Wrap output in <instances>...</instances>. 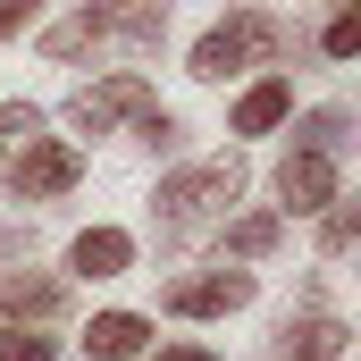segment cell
I'll use <instances>...</instances> for the list:
<instances>
[{"mask_svg":"<svg viewBox=\"0 0 361 361\" xmlns=\"http://www.w3.org/2000/svg\"><path fill=\"white\" fill-rule=\"evenodd\" d=\"M0 185H8L17 202H59V193L85 185V152H76L68 135H34V143H17V152L0 160Z\"/></svg>","mask_w":361,"mask_h":361,"instance_id":"4","label":"cell"},{"mask_svg":"<svg viewBox=\"0 0 361 361\" xmlns=\"http://www.w3.org/2000/svg\"><path fill=\"white\" fill-rule=\"evenodd\" d=\"M25 244H34V227H8V219H0V269H8V261H17Z\"/></svg>","mask_w":361,"mask_h":361,"instance_id":"22","label":"cell"},{"mask_svg":"<svg viewBox=\"0 0 361 361\" xmlns=\"http://www.w3.org/2000/svg\"><path fill=\"white\" fill-rule=\"evenodd\" d=\"M286 152H319V160H345V152H353V109H336V101H328V109H302Z\"/></svg>","mask_w":361,"mask_h":361,"instance_id":"14","label":"cell"},{"mask_svg":"<svg viewBox=\"0 0 361 361\" xmlns=\"http://www.w3.org/2000/svg\"><path fill=\"white\" fill-rule=\"evenodd\" d=\"M244 152H219V160H193V169H169V177L152 185V235H160V252H185V244H202V227H219L235 202H244Z\"/></svg>","mask_w":361,"mask_h":361,"instance_id":"1","label":"cell"},{"mask_svg":"<svg viewBox=\"0 0 361 361\" xmlns=\"http://www.w3.org/2000/svg\"><path fill=\"white\" fill-rule=\"evenodd\" d=\"M169 17H177V0H85L76 17H59V25L42 34V59H85V51H109V42L160 51Z\"/></svg>","mask_w":361,"mask_h":361,"instance_id":"3","label":"cell"},{"mask_svg":"<svg viewBox=\"0 0 361 361\" xmlns=\"http://www.w3.org/2000/svg\"><path fill=\"white\" fill-rule=\"evenodd\" d=\"M336 8H361V0H336Z\"/></svg>","mask_w":361,"mask_h":361,"instance_id":"23","label":"cell"},{"mask_svg":"<svg viewBox=\"0 0 361 361\" xmlns=\"http://www.w3.org/2000/svg\"><path fill=\"white\" fill-rule=\"evenodd\" d=\"M135 143H143L152 160H169V152H185V118H177V109H160V101H152V109L135 118Z\"/></svg>","mask_w":361,"mask_h":361,"instance_id":"15","label":"cell"},{"mask_svg":"<svg viewBox=\"0 0 361 361\" xmlns=\"http://www.w3.org/2000/svg\"><path fill=\"white\" fill-rule=\"evenodd\" d=\"M302 51V34H294V17H277V8H227L202 42H193V59H185V76L193 85H227V76H252V68H286Z\"/></svg>","mask_w":361,"mask_h":361,"instance_id":"2","label":"cell"},{"mask_svg":"<svg viewBox=\"0 0 361 361\" xmlns=\"http://www.w3.org/2000/svg\"><path fill=\"white\" fill-rule=\"evenodd\" d=\"M319 51H328V59H361V8H336V17L319 25Z\"/></svg>","mask_w":361,"mask_h":361,"instance_id":"18","label":"cell"},{"mask_svg":"<svg viewBox=\"0 0 361 361\" xmlns=\"http://www.w3.org/2000/svg\"><path fill=\"white\" fill-rule=\"evenodd\" d=\"M336 193H345V160H319V152L277 160V219H319Z\"/></svg>","mask_w":361,"mask_h":361,"instance_id":"7","label":"cell"},{"mask_svg":"<svg viewBox=\"0 0 361 361\" xmlns=\"http://www.w3.org/2000/svg\"><path fill=\"white\" fill-rule=\"evenodd\" d=\"M34 17H42V0H0V42H17Z\"/></svg>","mask_w":361,"mask_h":361,"instance_id":"20","label":"cell"},{"mask_svg":"<svg viewBox=\"0 0 361 361\" xmlns=\"http://www.w3.org/2000/svg\"><path fill=\"white\" fill-rule=\"evenodd\" d=\"M210 244H219V261H227V269H244V261H269L277 244H286V219H277V210H244V219H219V235H210Z\"/></svg>","mask_w":361,"mask_h":361,"instance_id":"11","label":"cell"},{"mask_svg":"<svg viewBox=\"0 0 361 361\" xmlns=\"http://www.w3.org/2000/svg\"><path fill=\"white\" fill-rule=\"evenodd\" d=\"M68 311V277L51 269H8L0 277V328H42Z\"/></svg>","mask_w":361,"mask_h":361,"instance_id":"9","label":"cell"},{"mask_svg":"<svg viewBox=\"0 0 361 361\" xmlns=\"http://www.w3.org/2000/svg\"><path fill=\"white\" fill-rule=\"evenodd\" d=\"M0 361H59V336H42V328H0Z\"/></svg>","mask_w":361,"mask_h":361,"instance_id":"19","label":"cell"},{"mask_svg":"<svg viewBox=\"0 0 361 361\" xmlns=\"http://www.w3.org/2000/svg\"><path fill=\"white\" fill-rule=\"evenodd\" d=\"M135 361H219L210 345H152V353H135Z\"/></svg>","mask_w":361,"mask_h":361,"instance_id":"21","label":"cell"},{"mask_svg":"<svg viewBox=\"0 0 361 361\" xmlns=\"http://www.w3.org/2000/svg\"><path fill=\"white\" fill-rule=\"evenodd\" d=\"M286 118H294V85L269 68L261 85H244V92H235V109H227V135H277Z\"/></svg>","mask_w":361,"mask_h":361,"instance_id":"10","label":"cell"},{"mask_svg":"<svg viewBox=\"0 0 361 361\" xmlns=\"http://www.w3.org/2000/svg\"><path fill=\"white\" fill-rule=\"evenodd\" d=\"M152 109V76L143 68H109V76H92V85L68 92V126L76 135H118V126H135Z\"/></svg>","mask_w":361,"mask_h":361,"instance_id":"5","label":"cell"},{"mask_svg":"<svg viewBox=\"0 0 361 361\" xmlns=\"http://www.w3.org/2000/svg\"><path fill=\"white\" fill-rule=\"evenodd\" d=\"M34 135H42V109H34V101H0V160H8L17 143H34Z\"/></svg>","mask_w":361,"mask_h":361,"instance_id":"17","label":"cell"},{"mask_svg":"<svg viewBox=\"0 0 361 361\" xmlns=\"http://www.w3.org/2000/svg\"><path fill=\"white\" fill-rule=\"evenodd\" d=\"M252 294H261V277H252V269H227V261H219V269L169 277V286H160V311H169V319H227V311H244Z\"/></svg>","mask_w":361,"mask_h":361,"instance_id":"6","label":"cell"},{"mask_svg":"<svg viewBox=\"0 0 361 361\" xmlns=\"http://www.w3.org/2000/svg\"><path fill=\"white\" fill-rule=\"evenodd\" d=\"M353 235H361V202L336 193V202L319 210V252H328V261H345V252H353Z\"/></svg>","mask_w":361,"mask_h":361,"instance_id":"16","label":"cell"},{"mask_svg":"<svg viewBox=\"0 0 361 361\" xmlns=\"http://www.w3.org/2000/svg\"><path fill=\"white\" fill-rule=\"evenodd\" d=\"M345 345H353V328H345L328 302H302V311H286L269 361H345Z\"/></svg>","mask_w":361,"mask_h":361,"instance_id":"8","label":"cell"},{"mask_svg":"<svg viewBox=\"0 0 361 361\" xmlns=\"http://www.w3.org/2000/svg\"><path fill=\"white\" fill-rule=\"evenodd\" d=\"M68 269L76 277H126L135 269V235H126V227H85V235L68 244Z\"/></svg>","mask_w":361,"mask_h":361,"instance_id":"13","label":"cell"},{"mask_svg":"<svg viewBox=\"0 0 361 361\" xmlns=\"http://www.w3.org/2000/svg\"><path fill=\"white\" fill-rule=\"evenodd\" d=\"M85 353H92V361H135V353H152V319H143V311H92Z\"/></svg>","mask_w":361,"mask_h":361,"instance_id":"12","label":"cell"}]
</instances>
